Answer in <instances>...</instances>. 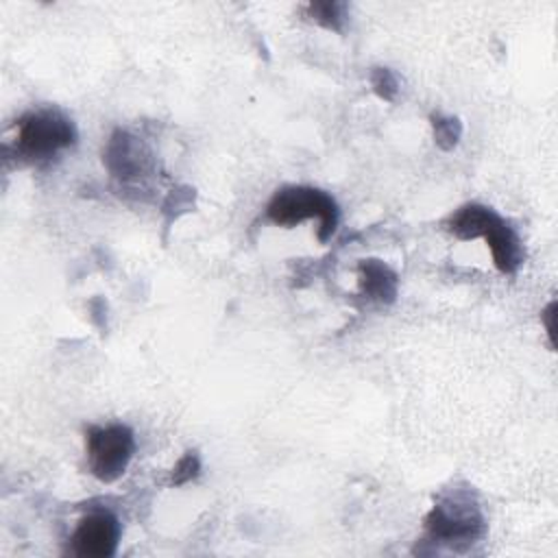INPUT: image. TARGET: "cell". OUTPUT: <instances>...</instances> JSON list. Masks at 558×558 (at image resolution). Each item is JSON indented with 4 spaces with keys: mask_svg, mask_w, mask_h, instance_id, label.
<instances>
[{
    "mask_svg": "<svg viewBox=\"0 0 558 558\" xmlns=\"http://www.w3.org/2000/svg\"><path fill=\"white\" fill-rule=\"evenodd\" d=\"M449 231L460 240L482 238L493 253V262L499 272L512 275L523 264V244L514 229L490 207L469 203L460 207L447 222Z\"/></svg>",
    "mask_w": 558,
    "mask_h": 558,
    "instance_id": "obj_1",
    "label": "cell"
},
{
    "mask_svg": "<svg viewBox=\"0 0 558 558\" xmlns=\"http://www.w3.org/2000/svg\"><path fill=\"white\" fill-rule=\"evenodd\" d=\"M266 216L279 227H294L303 220L316 218V233L323 244L333 235L338 227L336 201L327 192L310 185H286L277 190L266 207Z\"/></svg>",
    "mask_w": 558,
    "mask_h": 558,
    "instance_id": "obj_2",
    "label": "cell"
},
{
    "mask_svg": "<svg viewBox=\"0 0 558 558\" xmlns=\"http://www.w3.org/2000/svg\"><path fill=\"white\" fill-rule=\"evenodd\" d=\"M425 530L432 543L464 549L484 534V517L471 495L456 490L434 504L425 519Z\"/></svg>",
    "mask_w": 558,
    "mask_h": 558,
    "instance_id": "obj_3",
    "label": "cell"
},
{
    "mask_svg": "<svg viewBox=\"0 0 558 558\" xmlns=\"http://www.w3.org/2000/svg\"><path fill=\"white\" fill-rule=\"evenodd\" d=\"M76 142V129L70 118L57 109L31 111L17 122L15 150L26 161H44L70 148Z\"/></svg>",
    "mask_w": 558,
    "mask_h": 558,
    "instance_id": "obj_4",
    "label": "cell"
},
{
    "mask_svg": "<svg viewBox=\"0 0 558 558\" xmlns=\"http://www.w3.org/2000/svg\"><path fill=\"white\" fill-rule=\"evenodd\" d=\"M135 453V436L131 427L111 423L105 427H89L85 434V456L89 473L109 484L124 475Z\"/></svg>",
    "mask_w": 558,
    "mask_h": 558,
    "instance_id": "obj_5",
    "label": "cell"
},
{
    "mask_svg": "<svg viewBox=\"0 0 558 558\" xmlns=\"http://www.w3.org/2000/svg\"><path fill=\"white\" fill-rule=\"evenodd\" d=\"M120 541V523L111 512H92L83 517L70 538L72 551L83 558H109Z\"/></svg>",
    "mask_w": 558,
    "mask_h": 558,
    "instance_id": "obj_6",
    "label": "cell"
},
{
    "mask_svg": "<svg viewBox=\"0 0 558 558\" xmlns=\"http://www.w3.org/2000/svg\"><path fill=\"white\" fill-rule=\"evenodd\" d=\"M102 159L109 172L120 181H133L150 170V157L146 148L137 137L129 135L126 131H116L109 137Z\"/></svg>",
    "mask_w": 558,
    "mask_h": 558,
    "instance_id": "obj_7",
    "label": "cell"
},
{
    "mask_svg": "<svg viewBox=\"0 0 558 558\" xmlns=\"http://www.w3.org/2000/svg\"><path fill=\"white\" fill-rule=\"evenodd\" d=\"M362 294L379 303H392L397 296V275L379 259H364L357 266Z\"/></svg>",
    "mask_w": 558,
    "mask_h": 558,
    "instance_id": "obj_8",
    "label": "cell"
},
{
    "mask_svg": "<svg viewBox=\"0 0 558 558\" xmlns=\"http://www.w3.org/2000/svg\"><path fill=\"white\" fill-rule=\"evenodd\" d=\"M307 13L320 26L340 33L344 26V20H347V4L344 2H316V4L307 7Z\"/></svg>",
    "mask_w": 558,
    "mask_h": 558,
    "instance_id": "obj_9",
    "label": "cell"
},
{
    "mask_svg": "<svg viewBox=\"0 0 558 558\" xmlns=\"http://www.w3.org/2000/svg\"><path fill=\"white\" fill-rule=\"evenodd\" d=\"M432 129H434V142L442 150H451L462 135L460 120L451 116H432Z\"/></svg>",
    "mask_w": 558,
    "mask_h": 558,
    "instance_id": "obj_10",
    "label": "cell"
},
{
    "mask_svg": "<svg viewBox=\"0 0 558 558\" xmlns=\"http://www.w3.org/2000/svg\"><path fill=\"white\" fill-rule=\"evenodd\" d=\"M371 85H373V92L384 100H395L399 92V81L390 68H373Z\"/></svg>",
    "mask_w": 558,
    "mask_h": 558,
    "instance_id": "obj_11",
    "label": "cell"
},
{
    "mask_svg": "<svg viewBox=\"0 0 558 558\" xmlns=\"http://www.w3.org/2000/svg\"><path fill=\"white\" fill-rule=\"evenodd\" d=\"M198 471H201V460H198V456H196L194 451H187V453L174 464L170 482H172L174 486L187 484V482H192V480L198 475Z\"/></svg>",
    "mask_w": 558,
    "mask_h": 558,
    "instance_id": "obj_12",
    "label": "cell"
},
{
    "mask_svg": "<svg viewBox=\"0 0 558 558\" xmlns=\"http://www.w3.org/2000/svg\"><path fill=\"white\" fill-rule=\"evenodd\" d=\"M551 310H554V303L547 307V314H549V316H551ZM547 331H549V336H551V323H549V320H547Z\"/></svg>",
    "mask_w": 558,
    "mask_h": 558,
    "instance_id": "obj_13",
    "label": "cell"
}]
</instances>
